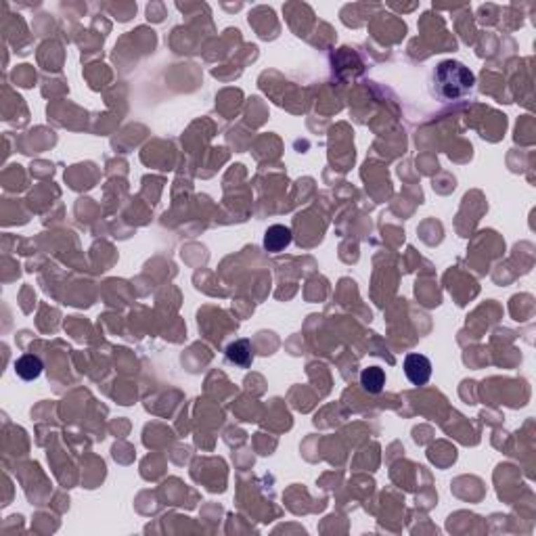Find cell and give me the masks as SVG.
Masks as SVG:
<instances>
[{
  "instance_id": "6da1fadb",
  "label": "cell",
  "mask_w": 536,
  "mask_h": 536,
  "mask_svg": "<svg viewBox=\"0 0 536 536\" xmlns=\"http://www.w3.org/2000/svg\"><path fill=\"white\" fill-rule=\"evenodd\" d=\"M476 76L461 61H442L434 72V88L442 101H457L471 93Z\"/></svg>"
},
{
  "instance_id": "7a4b0ae2",
  "label": "cell",
  "mask_w": 536,
  "mask_h": 536,
  "mask_svg": "<svg viewBox=\"0 0 536 536\" xmlns=\"http://www.w3.org/2000/svg\"><path fill=\"white\" fill-rule=\"evenodd\" d=\"M404 375L413 386H425L431 377V363L423 354H408L404 359Z\"/></svg>"
},
{
  "instance_id": "3957f363",
  "label": "cell",
  "mask_w": 536,
  "mask_h": 536,
  "mask_svg": "<svg viewBox=\"0 0 536 536\" xmlns=\"http://www.w3.org/2000/svg\"><path fill=\"white\" fill-rule=\"evenodd\" d=\"M291 229L289 227H283V225H272L264 235V248L267 252H283L289 243H291Z\"/></svg>"
},
{
  "instance_id": "277c9868",
  "label": "cell",
  "mask_w": 536,
  "mask_h": 536,
  "mask_svg": "<svg viewBox=\"0 0 536 536\" xmlns=\"http://www.w3.org/2000/svg\"><path fill=\"white\" fill-rule=\"evenodd\" d=\"M227 359H229L233 365L241 367V369L250 367L252 361H254L252 344H250L248 340H237V342L229 344V348H227Z\"/></svg>"
},
{
  "instance_id": "5b68a950",
  "label": "cell",
  "mask_w": 536,
  "mask_h": 536,
  "mask_svg": "<svg viewBox=\"0 0 536 536\" xmlns=\"http://www.w3.org/2000/svg\"><path fill=\"white\" fill-rule=\"evenodd\" d=\"M42 361L36 356V354H23L17 363H15V373L25 380V382H32V380H38L40 373H42Z\"/></svg>"
},
{
  "instance_id": "8992f818",
  "label": "cell",
  "mask_w": 536,
  "mask_h": 536,
  "mask_svg": "<svg viewBox=\"0 0 536 536\" xmlns=\"http://www.w3.org/2000/svg\"><path fill=\"white\" fill-rule=\"evenodd\" d=\"M361 386L369 394H380L386 386V373L380 367H369L361 373Z\"/></svg>"
}]
</instances>
